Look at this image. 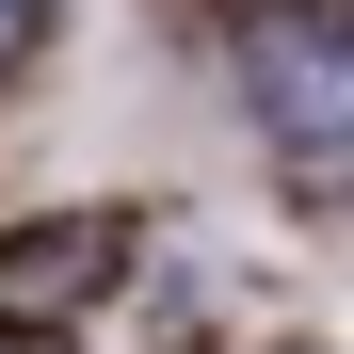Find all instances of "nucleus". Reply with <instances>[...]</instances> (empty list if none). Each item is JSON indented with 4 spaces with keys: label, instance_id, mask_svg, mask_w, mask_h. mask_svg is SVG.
<instances>
[{
    "label": "nucleus",
    "instance_id": "1",
    "mask_svg": "<svg viewBox=\"0 0 354 354\" xmlns=\"http://www.w3.org/2000/svg\"><path fill=\"white\" fill-rule=\"evenodd\" d=\"M258 113H274L290 161H354V48L306 32V17H274L258 32Z\"/></svg>",
    "mask_w": 354,
    "mask_h": 354
}]
</instances>
